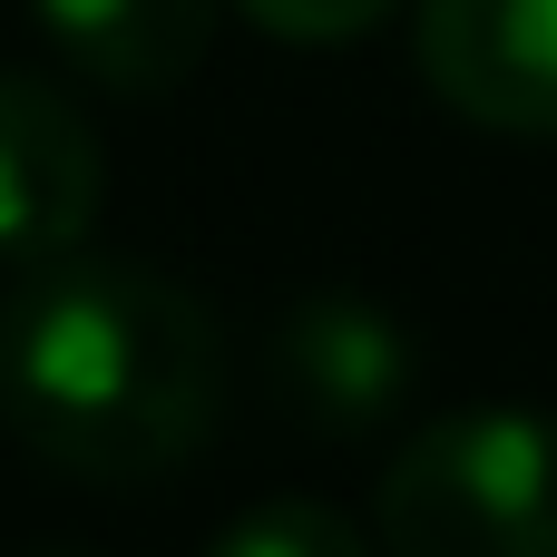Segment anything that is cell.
I'll use <instances>...</instances> for the list:
<instances>
[{
  "label": "cell",
  "mask_w": 557,
  "mask_h": 557,
  "mask_svg": "<svg viewBox=\"0 0 557 557\" xmlns=\"http://www.w3.org/2000/svg\"><path fill=\"white\" fill-rule=\"evenodd\" d=\"M225 323L196 284L137 255H49L0 313V421L29 460L88 490L186 470L225 421Z\"/></svg>",
  "instance_id": "1"
},
{
  "label": "cell",
  "mask_w": 557,
  "mask_h": 557,
  "mask_svg": "<svg viewBox=\"0 0 557 557\" xmlns=\"http://www.w3.org/2000/svg\"><path fill=\"white\" fill-rule=\"evenodd\" d=\"M382 557H557V411L480 401L421 421L372 490Z\"/></svg>",
  "instance_id": "2"
},
{
  "label": "cell",
  "mask_w": 557,
  "mask_h": 557,
  "mask_svg": "<svg viewBox=\"0 0 557 557\" xmlns=\"http://www.w3.org/2000/svg\"><path fill=\"white\" fill-rule=\"evenodd\" d=\"M421 78L490 137H557V0H411Z\"/></svg>",
  "instance_id": "3"
},
{
  "label": "cell",
  "mask_w": 557,
  "mask_h": 557,
  "mask_svg": "<svg viewBox=\"0 0 557 557\" xmlns=\"http://www.w3.org/2000/svg\"><path fill=\"white\" fill-rule=\"evenodd\" d=\"M264 372H274V401L323 431V441H362L382 431L411 382H421V352H411V323L382 313L372 294H304L274 343H264Z\"/></svg>",
  "instance_id": "4"
},
{
  "label": "cell",
  "mask_w": 557,
  "mask_h": 557,
  "mask_svg": "<svg viewBox=\"0 0 557 557\" xmlns=\"http://www.w3.org/2000/svg\"><path fill=\"white\" fill-rule=\"evenodd\" d=\"M98 196H108V147L88 108L39 69H0V264H49L88 245Z\"/></svg>",
  "instance_id": "5"
},
{
  "label": "cell",
  "mask_w": 557,
  "mask_h": 557,
  "mask_svg": "<svg viewBox=\"0 0 557 557\" xmlns=\"http://www.w3.org/2000/svg\"><path fill=\"white\" fill-rule=\"evenodd\" d=\"M49 49L108 98H166L206 69L225 0H29Z\"/></svg>",
  "instance_id": "6"
},
{
  "label": "cell",
  "mask_w": 557,
  "mask_h": 557,
  "mask_svg": "<svg viewBox=\"0 0 557 557\" xmlns=\"http://www.w3.org/2000/svg\"><path fill=\"white\" fill-rule=\"evenodd\" d=\"M206 557H382L343 509H323V499H304V490H284V499H255L245 519H225Z\"/></svg>",
  "instance_id": "7"
},
{
  "label": "cell",
  "mask_w": 557,
  "mask_h": 557,
  "mask_svg": "<svg viewBox=\"0 0 557 557\" xmlns=\"http://www.w3.org/2000/svg\"><path fill=\"white\" fill-rule=\"evenodd\" d=\"M264 39H284V49H352V39H372L401 0H235Z\"/></svg>",
  "instance_id": "8"
},
{
  "label": "cell",
  "mask_w": 557,
  "mask_h": 557,
  "mask_svg": "<svg viewBox=\"0 0 557 557\" xmlns=\"http://www.w3.org/2000/svg\"><path fill=\"white\" fill-rule=\"evenodd\" d=\"M49 557H88V548H49Z\"/></svg>",
  "instance_id": "9"
}]
</instances>
